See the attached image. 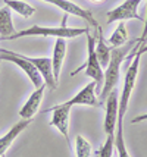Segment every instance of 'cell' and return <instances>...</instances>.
Instances as JSON below:
<instances>
[{
  "label": "cell",
  "mask_w": 147,
  "mask_h": 157,
  "mask_svg": "<svg viewBox=\"0 0 147 157\" xmlns=\"http://www.w3.org/2000/svg\"><path fill=\"white\" fill-rule=\"evenodd\" d=\"M90 33L88 28H69L66 27V18L63 19V24L60 27H41V25H33L15 33L14 35H9L6 38H2L0 41H12L18 40L22 37H55V38H77L79 35Z\"/></svg>",
  "instance_id": "6da1fadb"
},
{
  "label": "cell",
  "mask_w": 147,
  "mask_h": 157,
  "mask_svg": "<svg viewBox=\"0 0 147 157\" xmlns=\"http://www.w3.org/2000/svg\"><path fill=\"white\" fill-rule=\"evenodd\" d=\"M131 52V44L130 46H121V47H115L110 52V60L106 66L105 72V79H103V87L100 91V100L105 101L106 97L110 94V91L116 88L119 82V76H121V66L124 60L126 59L128 53Z\"/></svg>",
  "instance_id": "7a4b0ae2"
},
{
  "label": "cell",
  "mask_w": 147,
  "mask_h": 157,
  "mask_svg": "<svg viewBox=\"0 0 147 157\" xmlns=\"http://www.w3.org/2000/svg\"><path fill=\"white\" fill-rule=\"evenodd\" d=\"M140 59H141V53H140V50H137L135 56L131 59V63H128V66H126L125 78H124V87H122V93H121V96H119L118 125H124V117H125L126 109H128V103H130V98H131V94H133V90H134V87H135L137 76H138Z\"/></svg>",
  "instance_id": "3957f363"
},
{
  "label": "cell",
  "mask_w": 147,
  "mask_h": 157,
  "mask_svg": "<svg viewBox=\"0 0 147 157\" xmlns=\"http://www.w3.org/2000/svg\"><path fill=\"white\" fill-rule=\"evenodd\" d=\"M94 47H96V35H91L90 33H87V62H85L81 68H78L77 71H74L72 75H77L79 71L84 69L85 76L91 78L93 81L96 82V93H97V96H99L100 91H102V87H103L105 72H103V68H102L97 56H96Z\"/></svg>",
  "instance_id": "277c9868"
},
{
  "label": "cell",
  "mask_w": 147,
  "mask_h": 157,
  "mask_svg": "<svg viewBox=\"0 0 147 157\" xmlns=\"http://www.w3.org/2000/svg\"><path fill=\"white\" fill-rule=\"evenodd\" d=\"M0 62H10L16 65L19 69H22L25 72V75L29 78L31 84L34 85L35 88H38L40 85L44 84L43 81V76L40 75V72L37 71L34 65L28 60V57L24 55H19V53H15V52H10V50H5V48H0Z\"/></svg>",
  "instance_id": "5b68a950"
},
{
  "label": "cell",
  "mask_w": 147,
  "mask_h": 157,
  "mask_svg": "<svg viewBox=\"0 0 147 157\" xmlns=\"http://www.w3.org/2000/svg\"><path fill=\"white\" fill-rule=\"evenodd\" d=\"M143 0H125L124 3H121L119 6L112 9L110 12H107L106 16V24H115V22H121V21H128V19H138L144 21L138 15V6Z\"/></svg>",
  "instance_id": "8992f818"
},
{
  "label": "cell",
  "mask_w": 147,
  "mask_h": 157,
  "mask_svg": "<svg viewBox=\"0 0 147 157\" xmlns=\"http://www.w3.org/2000/svg\"><path fill=\"white\" fill-rule=\"evenodd\" d=\"M47 112H52V119H50L49 125L50 126H55L60 134H62L66 143H68V147L71 148V140H69V113H71V107L69 106H65V104H57V106H53V107H49V109L44 110V113Z\"/></svg>",
  "instance_id": "52a82bcc"
},
{
  "label": "cell",
  "mask_w": 147,
  "mask_h": 157,
  "mask_svg": "<svg viewBox=\"0 0 147 157\" xmlns=\"http://www.w3.org/2000/svg\"><path fill=\"white\" fill-rule=\"evenodd\" d=\"M41 2L59 7V9L63 10L65 13L74 15V16L81 18V19H84L88 25H91V27H94L96 29H97L99 22H97V19L93 16V13H91L90 9H84V7L78 6L77 3H74V2H71V0H41Z\"/></svg>",
  "instance_id": "ba28073f"
},
{
  "label": "cell",
  "mask_w": 147,
  "mask_h": 157,
  "mask_svg": "<svg viewBox=\"0 0 147 157\" xmlns=\"http://www.w3.org/2000/svg\"><path fill=\"white\" fill-rule=\"evenodd\" d=\"M105 122H103V129L106 135H112L116 132V125H118V110H119V96L116 88L110 91V94L105 100Z\"/></svg>",
  "instance_id": "9c48e42d"
},
{
  "label": "cell",
  "mask_w": 147,
  "mask_h": 157,
  "mask_svg": "<svg viewBox=\"0 0 147 157\" xmlns=\"http://www.w3.org/2000/svg\"><path fill=\"white\" fill-rule=\"evenodd\" d=\"M65 106H75V104H81V106H90V107H100L102 101L99 100L97 93H96V82H88L83 90H79L75 96L69 98L68 101L62 103Z\"/></svg>",
  "instance_id": "30bf717a"
},
{
  "label": "cell",
  "mask_w": 147,
  "mask_h": 157,
  "mask_svg": "<svg viewBox=\"0 0 147 157\" xmlns=\"http://www.w3.org/2000/svg\"><path fill=\"white\" fill-rule=\"evenodd\" d=\"M47 88V85L46 84H43L40 85L38 88H35L33 93H31V96L28 97V100L25 101V104L21 107L19 110V116L22 119H33L35 116V113L38 112V107H40V104L43 101V97H44V91Z\"/></svg>",
  "instance_id": "8fae6325"
},
{
  "label": "cell",
  "mask_w": 147,
  "mask_h": 157,
  "mask_svg": "<svg viewBox=\"0 0 147 157\" xmlns=\"http://www.w3.org/2000/svg\"><path fill=\"white\" fill-rule=\"evenodd\" d=\"M28 57V60L34 65L37 71L40 72V75L43 76V81L44 84L49 87L50 90H56L57 82L53 76V66H52V59L49 57Z\"/></svg>",
  "instance_id": "7c38bea8"
},
{
  "label": "cell",
  "mask_w": 147,
  "mask_h": 157,
  "mask_svg": "<svg viewBox=\"0 0 147 157\" xmlns=\"http://www.w3.org/2000/svg\"><path fill=\"white\" fill-rule=\"evenodd\" d=\"M31 121L33 119H21L19 122L15 123L3 137H0V157L5 156L6 150L12 145V143L18 138V135H21V132H24V129H27L31 125Z\"/></svg>",
  "instance_id": "4fadbf2b"
},
{
  "label": "cell",
  "mask_w": 147,
  "mask_h": 157,
  "mask_svg": "<svg viewBox=\"0 0 147 157\" xmlns=\"http://www.w3.org/2000/svg\"><path fill=\"white\" fill-rule=\"evenodd\" d=\"M66 38H56L55 40V47H53V57H52V66H53V76L56 82L59 84V76L62 71V65L66 55Z\"/></svg>",
  "instance_id": "5bb4252c"
},
{
  "label": "cell",
  "mask_w": 147,
  "mask_h": 157,
  "mask_svg": "<svg viewBox=\"0 0 147 157\" xmlns=\"http://www.w3.org/2000/svg\"><path fill=\"white\" fill-rule=\"evenodd\" d=\"M94 52H96V56H97L99 62L102 65V68H106L107 63L110 60V52L112 48L107 44V41L105 40V35H103V31L100 25L97 27V35H96V47H94Z\"/></svg>",
  "instance_id": "9a60e30c"
},
{
  "label": "cell",
  "mask_w": 147,
  "mask_h": 157,
  "mask_svg": "<svg viewBox=\"0 0 147 157\" xmlns=\"http://www.w3.org/2000/svg\"><path fill=\"white\" fill-rule=\"evenodd\" d=\"M16 31L12 22V10L7 6L0 7V40L9 35H14Z\"/></svg>",
  "instance_id": "2e32d148"
},
{
  "label": "cell",
  "mask_w": 147,
  "mask_h": 157,
  "mask_svg": "<svg viewBox=\"0 0 147 157\" xmlns=\"http://www.w3.org/2000/svg\"><path fill=\"white\" fill-rule=\"evenodd\" d=\"M130 40V34H128V29H126L124 21H121L118 24L116 29L112 33V35L109 37L107 40V44L110 46V48L115 47H121V46H125L126 43Z\"/></svg>",
  "instance_id": "e0dca14e"
},
{
  "label": "cell",
  "mask_w": 147,
  "mask_h": 157,
  "mask_svg": "<svg viewBox=\"0 0 147 157\" xmlns=\"http://www.w3.org/2000/svg\"><path fill=\"white\" fill-rule=\"evenodd\" d=\"M5 5L22 18H31L35 13V7L24 0H5Z\"/></svg>",
  "instance_id": "ac0fdd59"
},
{
  "label": "cell",
  "mask_w": 147,
  "mask_h": 157,
  "mask_svg": "<svg viewBox=\"0 0 147 157\" xmlns=\"http://www.w3.org/2000/svg\"><path fill=\"white\" fill-rule=\"evenodd\" d=\"M115 150L118 151V157H131L126 150L125 138H124V125H116L115 132Z\"/></svg>",
  "instance_id": "d6986e66"
},
{
  "label": "cell",
  "mask_w": 147,
  "mask_h": 157,
  "mask_svg": "<svg viewBox=\"0 0 147 157\" xmlns=\"http://www.w3.org/2000/svg\"><path fill=\"white\" fill-rule=\"evenodd\" d=\"M75 154H77V157H91V154H93L91 144L83 135L75 137Z\"/></svg>",
  "instance_id": "ffe728a7"
},
{
  "label": "cell",
  "mask_w": 147,
  "mask_h": 157,
  "mask_svg": "<svg viewBox=\"0 0 147 157\" xmlns=\"http://www.w3.org/2000/svg\"><path fill=\"white\" fill-rule=\"evenodd\" d=\"M113 151H115V134L107 135L105 144L97 151V157H112Z\"/></svg>",
  "instance_id": "44dd1931"
},
{
  "label": "cell",
  "mask_w": 147,
  "mask_h": 157,
  "mask_svg": "<svg viewBox=\"0 0 147 157\" xmlns=\"http://www.w3.org/2000/svg\"><path fill=\"white\" fill-rule=\"evenodd\" d=\"M141 43V46H146V41H147V7H146V18H144V28H143V34L138 38Z\"/></svg>",
  "instance_id": "7402d4cb"
},
{
  "label": "cell",
  "mask_w": 147,
  "mask_h": 157,
  "mask_svg": "<svg viewBox=\"0 0 147 157\" xmlns=\"http://www.w3.org/2000/svg\"><path fill=\"white\" fill-rule=\"evenodd\" d=\"M140 122H147V113L138 115V116H135L133 121H131V123H140Z\"/></svg>",
  "instance_id": "603a6c76"
},
{
  "label": "cell",
  "mask_w": 147,
  "mask_h": 157,
  "mask_svg": "<svg viewBox=\"0 0 147 157\" xmlns=\"http://www.w3.org/2000/svg\"><path fill=\"white\" fill-rule=\"evenodd\" d=\"M138 50H140L141 55H144V53H147V46H140V48H138Z\"/></svg>",
  "instance_id": "cb8c5ba5"
},
{
  "label": "cell",
  "mask_w": 147,
  "mask_h": 157,
  "mask_svg": "<svg viewBox=\"0 0 147 157\" xmlns=\"http://www.w3.org/2000/svg\"><path fill=\"white\" fill-rule=\"evenodd\" d=\"M91 2H96V3H99V2H102V0H91Z\"/></svg>",
  "instance_id": "d4e9b609"
},
{
  "label": "cell",
  "mask_w": 147,
  "mask_h": 157,
  "mask_svg": "<svg viewBox=\"0 0 147 157\" xmlns=\"http://www.w3.org/2000/svg\"><path fill=\"white\" fill-rule=\"evenodd\" d=\"M3 157H5V156H3Z\"/></svg>",
  "instance_id": "484cf974"
}]
</instances>
